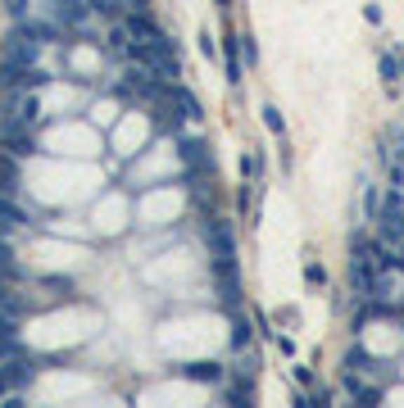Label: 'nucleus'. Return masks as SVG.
I'll return each mask as SVG.
<instances>
[{
    "instance_id": "0eeeda50",
    "label": "nucleus",
    "mask_w": 404,
    "mask_h": 408,
    "mask_svg": "<svg viewBox=\"0 0 404 408\" xmlns=\"http://www.w3.org/2000/svg\"><path fill=\"white\" fill-rule=\"evenodd\" d=\"M255 386L259 381H241V376H232V381H223V400L232 408H250L255 404Z\"/></svg>"
},
{
    "instance_id": "9d476101",
    "label": "nucleus",
    "mask_w": 404,
    "mask_h": 408,
    "mask_svg": "<svg viewBox=\"0 0 404 408\" xmlns=\"http://www.w3.org/2000/svg\"><path fill=\"white\" fill-rule=\"evenodd\" d=\"M168 91H173V100L182 104V114H187L191 123H200V118H205V109H200V100L191 95V86H187V82H168Z\"/></svg>"
},
{
    "instance_id": "39448f33",
    "label": "nucleus",
    "mask_w": 404,
    "mask_h": 408,
    "mask_svg": "<svg viewBox=\"0 0 404 408\" xmlns=\"http://www.w3.org/2000/svg\"><path fill=\"white\" fill-rule=\"evenodd\" d=\"M187 381H200V386H223L227 381V367L214 363V358H196V363H182L177 367Z\"/></svg>"
},
{
    "instance_id": "1a4fd4ad",
    "label": "nucleus",
    "mask_w": 404,
    "mask_h": 408,
    "mask_svg": "<svg viewBox=\"0 0 404 408\" xmlns=\"http://www.w3.org/2000/svg\"><path fill=\"white\" fill-rule=\"evenodd\" d=\"M18 191V154L0 145V196H14Z\"/></svg>"
},
{
    "instance_id": "ddd939ff",
    "label": "nucleus",
    "mask_w": 404,
    "mask_h": 408,
    "mask_svg": "<svg viewBox=\"0 0 404 408\" xmlns=\"http://www.w3.org/2000/svg\"><path fill=\"white\" fill-rule=\"evenodd\" d=\"M363 213H368V222H377V213H382V191L372 182H363Z\"/></svg>"
},
{
    "instance_id": "2eb2a0df",
    "label": "nucleus",
    "mask_w": 404,
    "mask_h": 408,
    "mask_svg": "<svg viewBox=\"0 0 404 408\" xmlns=\"http://www.w3.org/2000/svg\"><path fill=\"white\" fill-rule=\"evenodd\" d=\"M377 73H382V82H396V77L404 73V68H400V55H382V60H377Z\"/></svg>"
},
{
    "instance_id": "a211bd4d",
    "label": "nucleus",
    "mask_w": 404,
    "mask_h": 408,
    "mask_svg": "<svg viewBox=\"0 0 404 408\" xmlns=\"http://www.w3.org/2000/svg\"><path fill=\"white\" fill-rule=\"evenodd\" d=\"M196 41H200V55H205V60H218V55H223V50H218V41H214V32H200Z\"/></svg>"
},
{
    "instance_id": "f8f14e48",
    "label": "nucleus",
    "mask_w": 404,
    "mask_h": 408,
    "mask_svg": "<svg viewBox=\"0 0 404 408\" xmlns=\"http://www.w3.org/2000/svg\"><path fill=\"white\" fill-rule=\"evenodd\" d=\"M232 349H250V318L241 308L232 313Z\"/></svg>"
},
{
    "instance_id": "412c9836",
    "label": "nucleus",
    "mask_w": 404,
    "mask_h": 408,
    "mask_svg": "<svg viewBox=\"0 0 404 408\" xmlns=\"http://www.w3.org/2000/svg\"><path fill=\"white\" fill-rule=\"evenodd\" d=\"M0 5H5V14L14 18V23H18V18H27V0H0Z\"/></svg>"
},
{
    "instance_id": "dca6fc26",
    "label": "nucleus",
    "mask_w": 404,
    "mask_h": 408,
    "mask_svg": "<svg viewBox=\"0 0 404 408\" xmlns=\"http://www.w3.org/2000/svg\"><path fill=\"white\" fill-rule=\"evenodd\" d=\"M241 60H245V68H259V46H255V32H241Z\"/></svg>"
},
{
    "instance_id": "7ed1b4c3",
    "label": "nucleus",
    "mask_w": 404,
    "mask_h": 408,
    "mask_svg": "<svg viewBox=\"0 0 404 408\" xmlns=\"http://www.w3.org/2000/svg\"><path fill=\"white\" fill-rule=\"evenodd\" d=\"M345 367H350V372H363V376H377L382 386H386L391 376H396V367H391V363H382V358H372L368 349H359V340H354V345L345 349Z\"/></svg>"
},
{
    "instance_id": "4be33fe9",
    "label": "nucleus",
    "mask_w": 404,
    "mask_h": 408,
    "mask_svg": "<svg viewBox=\"0 0 404 408\" xmlns=\"http://www.w3.org/2000/svg\"><path fill=\"white\" fill-rule=\"evenodd\" d=\"M273 345H277V349H282V354H286V358H295V336H286V332H277V336H273Z\"/></svg>"
},
{
    "instance_id": "6e6552de",
    "label": "nucleus",
    "mask_w": 404,
    "mask_h": 408,
    "mask_svg": "<svg viewBox=\"0 0 404 408\" xmlns=\"http://www.w3.org/2000/svg\"><path fill=\"white\" fill-rule=\"evenodd\" d=\"M0 145L5 150H14L18 159H27V154H36V136L27 128H14V132H0Z\"/></svg>"
},
{
    "instance_id": "cd10ccee",
    "label": "nucleus",
    "mask_w": 404,
    "mask_h": 408,
    "mask_svg": "<svg viewBox=\"0 0 404 408\" xmlns=\"http://www.w3.org/2000/svg\"><path fill=\"white\" fill-rule=\"evenodd\" d=\"M214 5H218V9H232V0H214Z\"/></svg>"
},
{
    "instance_id": "20e7f679",
    "label": "nucleus",
    "mask_w": 404,
    "mask_h": 408,
    "mask_svg": "<svg viewBox=\"0 0 404 408\" xmlns=\"http://www.w3.org/2000/svg\"><path fill=\"white\" fill-rule=\"evenodd\" d=\"M223 50V73H227V86H241L245 82V60H241V32H227L218 41Z\"/></svg>"
},
{
    "instance_id": "a878e982",
    "label": "nucleus",
    "mask_w": 404,
    "mask_h": 408,
    "mask_svg": "<svg viewBox=\"0 0 404 408\" xmlns=\"http://www.w3.org/2000/svg\"><path fill=\"white\" fill-rule=\"evenodd\" d=\"M291 404H295V408H314V395H309V390H295Z\"/></svg>"
},
{
    "instance_id": "aec40b11",
    "label": "nucleus",
    "mask_w": 404,
    "mask_h": 408,
    "mask_svg": "<svg viewBox=\"0 0 404 408\" xmlns=\"http://www.w3.org/2000/svg\"><path fill=\"white\" fill-rule=\"evenodd\" d=\"M236 213L241 218H250V182L241 177V186H236Z\"/></svg>"
},
{
    "instance_id": "bb28decb",
    "label": "nucleus",
    "mask_w": 404,
    "mask_h": 408,
    "mask_svg": "<svg viewBox=\"0 0 404 408\" xmlns=\"http://www.w3.org/2000/svg\"><path fill=\"white\" fill-rule=\"evenodd\" d=\"M155 0H128V9H150Z\"/></svg>"
},
{
    "instance_id": "4468645a",
    "label": "nucleus",
    "mask_w": 404,
    "mask_h": 408,
    "mask_svg": "<svg viewBox=\"0 0 404 408\" xmlns=\"http://www.w3.org/2000/svg\"><path fill=\"white\" fill-rule=\"evenodd\" d=\"M304 286H309V290H323L327 286V268L318 264V259H309V264H304Z\"/></svg>"
},
{
    "instance_id": "f03ea898",
    "label": "nucleus",
    "mask_w": 404,
    "mask_h": 408,
    "mask_svg": "<svg viewBox=\"0 0 404 408\" xmlns=\"http://www.w3.org/2000/svg\"><path fill=\"white\" fill-rule=\"evenodd\" d=\"M36 372H41V358H32V354L5 358V363H0V400H5V395L27 390V386L36 381Z\"/></svg>"
},
{
    "instance_id": "f257e3e1",
    "label": "nucleus",
    "mask_w": 404,
    "mask_h": 408,
    "mask_svg": "<svg viewBox=\"0 0 404 408\" xmlns=\"http://www.w3.org/2000/svg\"><path fill=\"white\" fill-rule=\"evenodd\" d=\"M205 245H209V264H236V231L223 213L205 218Z\"/></svg>"
},
{
    "instance_id": "b1692460",
    "label": "nucleus",
    "mask_w": 404,
    "mask_h": 408,
    "mask_svg": "<svg viewBox=\"0 0 404 408\" xmlns=\"http://www.w3.org/2000/svg\"><path fill=\"white\" fill-rule=\"evenodd\" d=\"M9 259H14V250H9L5 236H0V272H9V277H14V264H9Z\"/></svg>"
},
{
    "instance_id": "423d86ee",
    "label": "nucleus",
    "mask_w": 404,
    "mask_h": 408,
    "mask_svg": "<svg viewBox=\"0 0 404 408\" xmlns=\"http://www.w3.org/2000/svg\"><path fill=\"white\" fill-rule=\"evenodd\" d=\"M345 395H350V400L354 404H377L382 400V381L377 386H368V381H363V372H350V367H345Z\"/></svg>"
},
{
    "instance_id": "393cba45",
    "label": "nucleus",
    "mask_w": 404,
    "mask_h": 408,
    "mask_svg": "<svg viewBox=\"0 0 404 408\" xmlns=\"http://www.w3.org/2000/svg\"><path fill=\"white\" fill-rule=\"evenodd\" d=\"M277 322H282V327H295V322H300V308H277Z\"/></svg>"
},
{
    "instance_id": "c85d7f7f",
    "label": "nucleus",
    "mask_w": 404,
    "mask_h": 408,
    "mask_svg": "<svg viewBox=\"0 0 404 408\" xmlns=\"http://www.w3.org/2000/svg\"><path fill=\"white\" fill-rule=\"evenodd\" d=\"M396 55H400V68H404V50H396Z\"/></svg>"
},
{
    "instance_id": "f3484780",
    "label": "nucleus",
    "mask_w": 404,
    "mask_h": 408,
    "mask_svg": "<svg viewBox=\"0 0 404 408\" xmlns=\"http://www.w3.org/2000/svg\"><path fill=\"white\" fill-rule=\"evenodd\" d=\"M14 354H23V345H18V336L0 332V363H5V358H14Z\"/></svg>"
},
{
    "instance_id": "9b49d317",
    "label": "nucleus",
    "mask_w": 404,
    "mask_h": 408,
    "mask_svg": "<svg viewBox=\"0 0 404 408\" xmlns=\"http://www.w3.org/2000/svg\"><path fill=\"white\" fill-rule=\"evenodd\" d=\"M259 118H264V128L273 132V136H286V114L277 109V104H264V109H259Z\"/></svg>"
},
{
    "instance_id": "5701e85b",
    "label": "nucleus",
    "mask_w": 404,
    "mask_h": 408,
    "mask_svg": "<svg viewBox=\"0 0 404 408\" xmlns=\"http://www.w3.org/2000/svg\"><path fill=\"white\" fill-rule=\"evenodd\" d=\"M291 376L300 386H314V367H304V363H291Z\"/></svg>"
},
{
    "instance_id": "6ab92c4d",
    "label": "nucleus",
    "mask_w": 404,
    "mask_h": 408,
    "mask_svg": "<svg viewBox=\"0 0 404 408\" xmlns=\"http://www.w3.org/2000/svg\"><path fill=\"white\" fill-rule=\"evenodd\" d=\"M309 395H314V408H327V404L336 400V390H332V386H309Z\"/></svg>"
}]
</instances>
